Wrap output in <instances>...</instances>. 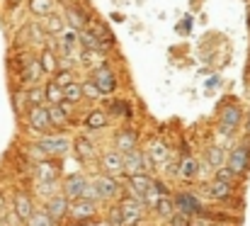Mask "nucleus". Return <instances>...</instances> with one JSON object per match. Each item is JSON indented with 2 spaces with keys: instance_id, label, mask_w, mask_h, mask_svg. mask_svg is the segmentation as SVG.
<instances>
[{
  "instance_id": "5701e85b",
  "label": "nucleus",
  "mask_w": 250,
  "mask_h": 226,
  "mask_svg": "<svg viewBox=\"0 0 250 226\" xmlns=\"http://www.w3.org/2000/svg\"><path fill=\"white\" fill-rule=\"evenodd\" d=\"M34 173H37V182H56V165L54 163H39Z\"/></svg>"
},
{
  "instance_id": "9b49d317",
  "label": "nucleus",
  "mask_w": 250,
  "mask_h": 226,
  "mask_svg": "<svg viewBox=\"0 0 250 226\" xmlns=\"http://www.w3.org/2000/svg\"><path fill=\"white\" fill-rule=\"evenodd\" d=\"M129 187H131V195H134V197H139V200L146 202V197H148V195L153 192V187H156V180H153L148 173L131 175V178H129Z\"/></svg>"
},
{
  "instance_id": "f8f14e48",
  "label": "nucleus",
  "mask_w": 250,
  "mask_h": 226,
  "mask_svg": "<svg viewBox=\"0 0 250 226\" xmlns=\"http://www.w3.org/2000/svg\"><path fill=\"white\" fill-rule=\"evenodd\" d=\"M92 83L102 90V95H109V92L117 90V78H114L109 66H97L95 73H92Z\"/></svg>"
},
{
  "instance_id": "79ce46f5",
  "label": "nucleus",
  "mask_w": 250,
  "mask_h": 226,
  "mask_svg": "<svg viewBox=\"0 0 250 226\" xmlns=\"http://www.w3.org/2000/svg\"><path fill=\"white\" fill-rule=\"evenodd\" d=\"M248 27H250V15H248Z\"/></svg>"
},
{
  "instance_id": "cd10ccee",
  "label": "nucleus",
  "mask_w": 250,
  "mask_h": 226,
  "mask_svg": "<svg viewBox=\"0 0 250 226\" xmlns=\"http://www.w3.org/2000/svg\"><path fill=\"white\" fill-rule=\"evenodd\" d=\"M27 226H56V222L49 217V212H46V209H37V212H34V217L27 222Z\"/></svg>"
},
{
  "instance_id": "37998d69",
  "label": "nucleus",
  "mask_w": 250,
  "mask_h": 226,
  "mask_svg": "<svg viewBox=\"0 0 250 226\" xmlns=\"http://www.w3.org/2000/svg\"><path fill=\"white\" fill-rule=\"evenodd\" d=\"M248 78H250V68H248Z\"/></svg>"
},
{
  "instance_id": "4be33fe9",
  "label": "nucleus",
  "mask_w": 250,
  "mask_h": 226,
  "mask_svg": "<svg viewBox=\"0 0 250 226\" xmlns=\"http://www.w3.org/2000/svg\"><path fill=\"white\" fill-rule=\"evenodd\" d=\"M73 151H76V156H78L81 160H90V158H95V156H97L95 146H92L87 139H83V136L73 141Z\"/></svg>"
},
{
  "instance_id": "58836bf2",
  "label": "nucleus",
  "mask_w": 250,
  "mask_h": 226,
  "mask_svg": "<svg viewBox=\"0 0 250 226\" xmlns=\"http://www.w3.org/2000/svg\"><path fill=\"white\" fill-rule=\"evenodd\" d=\"M42 73V66L39 64H32V68H29V75H27V80H34L37 75Z\"/></svg>"
},
{
  "instance_id": "b1692460",
  "label": "nucleus",
  "mask_w": 250,
  "mask_h": 226,
  "mask_svg": "<svg viewBox=\"0 0 250 226\" xmlns=\"http://www.w3.org/2000/svg\"><path fill=\"white\" fill-rule=\"evenodd\" d=\"M46 102H49V105H61V102H66V92H63V88L56 85L54 80L46 83Z\"/></svg>"
},
{
  "instance_id": "0eeeda50",
  "label": "nucleus",
  "mask_w": 250,
  "mask_h": 226,
  "mask_svg": "<svg viewBox=\"0 0 250 226\" xmlns=\"http://www.w3.org/2000/svg\"><path fill=\"white\" fill-rule=\"evenodd\" d=\"M226 168H229V170H233L236 175H243V173H248V168H250V149L246 146V144H238L236 149L229 153Z\"/></svg>"
},
{
  "instance_id": "aec40b11",
  "label": "nucleus",
  "mask_w": 250,
  "mask_h": 226,
  "mask_svg": "<svg viewBox=\"0 0 250 226\" xmlns=\"http://www.w3.org/2000/svg\"><path fill=\"white\" fill-rule=\"evenodd\" d=\"M226 160H229V156H226L224 146H211V149H207V163H209V168H214V170L226 168Z\"/></svg>"
},
{
  "instance_id": "a878e982",
  "label": "nucleus",
  "mask_w": 250,
  "mask_h": 226,
  "mask_svg": "<svg viewBox=\"0 0 250 226\" xmlns=\"http://www.w3.org/2000/svg\"><path fill=\"white\" fill-rule=\"evenodd\" d=\"M153 209H156V214H161V217H172V214H175V200H172L170 195H163V197L153 204Z\"/></svg>"
},
{
  "instance_id": "72a5a7b5",
  "label": "nucleus",
  "mask_w": 250,
  "mask_h": 226,
  "mask_svg": "<svg viewBox=\"0 0 250 226\" xmlns=\"http://www.w3.org/2000/svg\"><path fill=\"white\" fill-rule=\"evenodd\" d=\"M83 92H85V97H87V100H100V97H102V90H100L92 80L83 83Z\"/></svg>"
},
{
  "instance_id": "412c9836",
  "label": "nucleus",
  "mask_w": 250,
  "mask_h": 226,
  "mask_svg": "<svg viewBox=\"0 0 250 226\" xmlns=\"http://www.w3.org/2000/svg\"><path fill=\"white\" fill-rule=\"evenodd\" d=\"M197 173H199V163H197V158L185 156V158L180 160V178H182V180H194Z\"/></svg>"
},
{
  "instance_id": "423d86ee",
  "label": "nucleus",
  "mask_w": 250,
  "mask_h": 226,
  "mask_svg": "<svg viewBox=\"0 0 250 226\" xmlns=\"http://www.w3.org/2000/svg\"><path fill=\"white\" fill-rule=\"evenodd\" d=\"M92 185H95V192H97V200H100V202H104V200H114V197L119 195V190H122L117 175H107V173L97 175Z\"/></svg>"
},
{
  "instance_id": "f704fd0d",
  "label": "nucleus",
  "mask_w": 250,
  "mask_h": 226,
  "mask_svg": "<svg viewBox=\"0 0 250 226\" xmlns=\"http://www.w3.org/2000/svg\"><path fill=\"white\" fill-rule=\"evenodd\" d=\"M54 83H56V85H61V88L66 90L68 85H73V75L68 73V71H61V73H56V78H54Z\"/></svg>"
},
{
  "instance_id": "39448f33",
  "label": "nucleus",
  "mask_w": 250,
  "mask_h": 226,
  "mask_svg": "<svg viewBox=\"0 0 250 226\" xmlns=\"http://www.w3.org/2000/svg\"><path fill=\"white\" fill-rule=\"evenodd\" d=\"M119 207H122L124 224L126 226H136L141 219H144V207H146V202H144V200H139V197L129 195V197H124V200L119 202Z\"/></svg>"
},
{
  "instance_id": "4468645a",
  "label": "nucleus",
  "mask_w": 250,
  "mask_h": 226,
  "mask_svg": "<svg viewBox=\"0 0 250 226\" xmlns=\"http://www.w3.org/2000/svg\"><path fill=\"white\" fill-rule=\"evenodd\" d=\"M146 153H148V160H151V165L153 168H161V165H166L167 163V144L166 141H161V139H156L148 149H146Z\"/></svg>"
},
{
  "instance_id": "dca6fc26",
  "label": "nucleus",
  "mask_w": 250,
  "mask_h": 226,
  "mask_svg": "<svg viewBox=\"0 0 250 226\" xmlns=\"http://www.w3.org/2000/svg\"><path fill=\"white\" fill-rule=\"evenodd\" d=\"M231 182H224V180H219V178H214L209 185H204V195H209L211 200H226L229 195H231Z\"/></svg>"
},
{
  "instance_id": "473e14b6",
  "label": "nucleus",
  "mask_w": 250,
  "mask_h": 226,
  "mask_svg": "<svg viewBox=\"0 0 250 226\" xmlns=\"http://www.w3.org/2000/svg\"><path fill=\"white\" fill-rule=\"evenodd\" d=\"M109 112H112V114H117V117H129V114H131L129 102H122V100H114V102L109 105Z\"/></svg>"
},
{
  "instance_id": "ea45409f",
  "label": "nucleus",
  "mask_w": 250,
  "mask_h": 226,
  "mask_svg": "<svg viewBox=\"0 0 250 226\" xmlns=\"http://www.w3.org/2000/svg\"><path fill=\"white\" fill-rule=\"evenodd\" d=\"M44 66H46V71H54V59L49 54H44Z\"/></svg>"
},
{
  "instance_id": "e433bc0d",
  "label": "nucleus",
  "mask_w": 250,
  "mask_h": 226,
  "mask_svg": "<svg viewBox=\"0 0 250 226\" xmlns=\"http://www.w3.org/2000/svg\"><path fill=\"white\" fill-rule=\"evenodd\" d=\"M214 178H219V180H224V182H231V185H233V180H236L238 175H236L233 170H229V168H219Z\"/></svg>"
},
{
  "instance_id": "2f4dec72",
  "label": "nucleus",
  "mask_w": 250,
  "mask_h": 226,
  "mask_svg": "<svg viewBox=\"0 0 250 226\" xmlns=\"http://www.w3.org/2000/svg\"><path fill=\"white\" fill-rule=\"evenodd\" d=\"M29 7H32L34 15H44V17L51 15V0H32Z\"/></svg>"
},
{
  "instance_id": "f3484780",
  "label": "nucleus",
  "mask_w": 250,
  "mask_h": 226,
  "mask_svg": "<svg viewBox=\"0 0 250 226\" xmlns=\"http://www.w3.org/2000/svg\"><path fill=\"white\" fill-rule=\"evenodd\" d=\"M175 207H177L180 212H185V214H199V212H202L199 200H197L194 195H189V192H180V195L175 197Z\"/></svg>"
},
{
  "instance_id": "6ab92c4d",
  "label": "nucleus",
  "mask_w": 250,
  "mask_h": 226,
  "mask_svg": "<svg viewBox=\"0 0 250 226\" xmlns=\"http://www.w3.org/2000/svg\"><path fill=\"white\" fill-rule=\"evenodd\" d=\"M78 39H81V44H83V51H90V54H104V46H102V42L92 34V32H87V29H81L78 32Z\"/></svg>"
},
{
  "instance_id": "7c9ffc66",
  "label": "nucleus",
  "mask_w": 250,
  "mask_h": 226,
  "mask_svg": "<svg viewBox=\"0 0 250 226\" xmlns=\"http://www.w3.org/2000/svg\"><path fill=\"white\" fill-rule=\"evenodd\" d=\"M107 222H109V226H126L124 224V214H122V207H119V204L109 207V212H107Z\"/></svg>"
},
{
  "instance_id": "393cba45",
  "label": "nucleus",
  "mask_w": 250,
  "mask_h": 226,
  "mask_svg": "<svg viewBox=\"0 0 250 226\" xmlns=\"http://www.w3.org/2000/svg\"><path fill=\"white\" fill-rule=\"evenodd\" d=\"M85 127L87 129H102V127H107V112L104 110H92L87 114V119H85Z\"/></svg>"
},
{
  "instance_id": "1a4fd4ad",
  "label": "nucleus",
  "mask_w": 250,
  "mask_h": 226,
  "mask_svg": "<svg viewBox=\"0 0 250 226\" xmlns=\"http://www.w3.org/2000/svg\"><path fill=\"white\" fill-rule=\"evenodd\" d=\"M29 127H32V132H37V134H46V132L54 127L51 114H49V107H44V105L32 107V110H29Z\"/></svg>"
},
{
  "instance_id": "4c0bfd02",
  "label": "nucleus",
  "mask_w": 250,
  "mask_h": 226,
  "mask_svg": "<svg viewBox=\"0 0 250 226\" xmlns=\"http://www.w3.org/2000/svg\"><path fill=\"white\" fill-rule=\"evenodd\" d=\"M68 20L73 22V27H76V29H83L85 15H81V10H71V12H68Z\"/></svg>"
},
{
  "instance_id": "ddd939ff",
  "label": "nucleus",
  "mask_w": 250,
  "mask_h": 226,
  "mask_svg": "<svg viewBox=\"0 0 250 226\" xmlns=\"http://www.w3.org/2000/svg\"><path fill=\"white\" fill-rule=\"evenodd\" d=\"M71 217L76 222H87L97 217V202L95 200H76L71 204Z\"/></svg>"
},
{
  "instance_id": "a19ab883",
  "label": "nucleus",
  "mask_w": 250,
  "mask_h": 226,
  "mask_svg": "<svg viewBox=\"0 0 250 226\" xmlns=\"http://www.w3.org/2000/svg\"><path fill=\"white\" fill-rule=\"evenodd\" d=\"M246 134L250 136V110H248V117H246Z\"/></svg>"
},
{
  "instance_id": "a211bd4d",
  "label": "nucleus",
  "mask_w": 250,
  "mask_h": 226,
  "mask_svg": "<svg viewBox=\"0 0 250 226\" xmlns=\"http://www.w3.org/2000/svg\"><path fill=\"white\" fill-rule=\"evenodd\" d=\"M136 149H139V136H136V132L122 129V132L117 134V151L129 153V151H136Z\"/></svg>"
},
{
  "instance_id": "bb28decb",
  "label": "nucleus",
  "mask_w": 250,
  "mask_h": 226,
  "mask_svg": "<svg viewBox=\"0 0 250 226\" xmlns=\"http://www.w3.org/2000/svg\"><path fill=\"white\" fill-rule=\"evenodd\" d=\"M49 114H51V122H54V127H59V124H63L66 119H68V114H71V110L61 102V105H49Z\"/></svg>"
},
{
  "instance_id": "7ed1b4c3",
  "label": "nucleus",
  "mask_w": 250,
  "mask_h": 226,
  "mask_svg": "<svg viewBox=\"0 0 250 226\" xmlns=\"http://www.w3.org/2000/svg\"><path fill=\"white\" fill-rule=\"evenodd\" d=\"M153 165H151V160H148V153L141 149L136 151H129V153H124V175H141V173H148Z\"/></svg>"
},
{
  "instance_id": "9d476101",
  "label": "nucleus",
  "mask_w": 250,
  "mask_h": 226,
  "mask_svg": "<svg viewBox=\"0 0 250 226\" xmlns=\"http://www.w3.org/2000/svg\"><path fill=\"white\" fill-rule=\"evenodd\" d=\"M71 200L61 192V195H54V197H49V202H46V212H49V217L54 219V222H63V217H71Z\"/></svg>"
},
{
  "instance_id": "c85d7f7f",
  "label": "nucleus",
  "mask_w": 250,
  "mask_h": 226,
  "mask_svg": "<svg viewBox=\"0 0 250 226\" xmlns=\"http://www.w3.org/2000/svg\"><path fill=\"white\" fill-rule=\"evenodd\" d=\"M63 92H66V102H68V105H76V102H81V100H83V97H85L83 85H78V83H73V85H68V88H66Z\"/></svg>"
},
{
  "instance_id": "20e7f679",
  "label": "nucleus",
  "mask_w": 250,
  "mask_h": 226,
  "mask_svg": "<svg viewBox=\"0 0 250 226\" xmlns=\"http://www.w3.org/2000/svg\"><path fill=\"white\" fill-rule=\"evenodd\" d=\"M241 119H243V110L238 105H226L221 110V114H219V129H221V134L224 136H233L236 129H238V124H241Z\"/></svg>"
},
{
  "instance_id": "6e6552de",
  "label": "nucleus",
  "mask_w": 250,
  "mask_h": 226,
  "mask_svg": "<svg viewBox=\"0 0 250 226\" xmlns=\"http://www.w3.org/2000/svg\"><path fill=\"white\" fill-rule=\"evenodd\" d=\"M100 168H102V173H107V175H122V173H124V153L117 149L104 151V153L100 156Z\"/></svg>"
},
{
  "instance_id": "f03ea898",
  "label": "nucleus",
  "mask_w": 250,
  "mask_h": 226,
  "mask_svg": "<svg viewBox=\"0 0 250 226\" xmlns=\"http://www.w3.org/2000/svg\"><path fill=\"white\" fill-rule=\"evenodd\" d=\"M71 146H73V144H71L68 136H42L34 149L39 151V153H44V156L59 158V156H66V153L71 151Z\"/></svg>"
},
{
  "instance_id": "c9c22d12",
  "label": "nucleus",
  "mask_w": 250,
  "mask_h": 226,
  "mask_svg": "<svg viewBox=\"0 0 250 226\" xmlns=\"http://www.w3.org/2000/svg\"><path fill=\"white\" fill-rule=\"evenodd\" d=\"M170 226H189V214H185V212H175V214L170 217Z\"/></svg>"
},
{
  "instance_id": "f257e3e1",
  "label": "nucleus",
  "mask_w": 250,
  "mask_h": 226,
  "mask_svg": "<svg viewBox=\"0 0 250 226\" xmlns=\"http://www.w3.org/2000/svg\"><path fill=\"white\" fill-rule=\"evenodd\" d=\"M63 195L71 202H76V200H95V202H100L97 192H95V185L85 178L83 173H73V175H68L63 180Z\"/></svg>"
},
{
  "instance_id": "c756f323",
  "label": "nucleus",
  "mask_w": 250,
  "mask_h": 226,
  "mask_svg": "<svg viewBox=\"0 0 250 226\" xmlns=\"http://www.w3.org/2000/svg\"><path fill=\"white\" fill-rule=\"evenodd\" d=\"M27 100L32 102V107L44 105V100H46V88H32V90L27 92Z\"/></svg>"
},
{
  "instance_id": "2eb2a0df",
  "label": "nucleus",
  "mask_w": 250,
  "mask_h": 226,
  "mask_svg": "<svg viewBox=\"0 0 250 226\" xmlns=\"http://www.w3.org/2000/svg\"><path fill=\"white\" fill-rule=\"evenodd\" d=\"M34 204H32V200H29V195H24V192H17L15 195V214L22 219V222H29L32 217H34Z\"/></svg>"
}]
</instances>
